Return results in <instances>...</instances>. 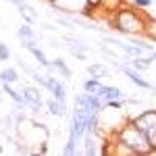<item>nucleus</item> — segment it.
Listing matches in <instances>:
<instances>
[{"label": "nucleus", "mask_w": 156, "mask_h": 156, "mask_svg": "<svg viewBox=\"0 0 156 156\" xmlns=\"http://www.w3.org/2000/svg\"><path fill=\"white\" fill-rule=\"evenodd\" d=\"M21 94H23L25 102H27V106L31 108V110H36V112H37L42 106H46L44 98H42V94H40V87H34V85H23Z\"/></svg>", "instance_id": "7ed1b4c3"}, {"label": "nucleus", "mask_w": 156, "mask_h": 156, "mask_svg": "<svg viewBox=\"0 0 156 156\" xmlns=\"http://www.w3.org/2000/svg\"><path fill=\"white\" fill-rule=\"evenodd\" d=\"M150 65H152V58H144V56H133L131 62H129V67L135 69V71H148L150 69Z\"/></svg>", "instance_id": "2eb2a0df"}, {"label": "nucleus", "mask_w": 156, "mask_h": 156, "mask_svg": "<svg viewBox=\"0 0 156 156\" xmlns=\"http://www.w3.org/2000/svg\"><path fill=\"white\" fill-rule=\"evenodd\" d=\"M146 137H148V142H150V146H152V150H156V125L146 131Z\"/></svg>", "instance_id": "aec40b11"}, {"label": "nucleus", "mask_w": 156, "mask_h": 156, "mask_svg": "<svg viewBox=\"0 0 156 156\" xmlns=\"http://www.w3.org/2000/svg\"><path fill=\"white\" fill-rule=\"evenodd\" d=\"M2 94H4V92H2V87H0V102H2Z\"/></svg>", "instance_id": "393cba45"}, {"label": "nucleus", "mask_w": 156, "mask_h": 156, "mask_svg": "<svg viewBox=\"0 0 156 156\" xmlns=\"http://www.w3.org/2000/svg\"><path fill=\"white\" fill-rule=\"evenodd\" d=\"M6 2H11V4H15L17 9H19V6H23V4H27L25 0H6Z\"/></svg>", "instance_id": "b1692460"}, {"label": "nucleus", "mask_w": 156, "mask_h": 156, "mask_svg": "<svg viewBox=\"0 0 156 156\" xmlns=\"http://www.w3.org/2000/svg\"><path fill=\"white\" fill-rule=\"evenodd\" d=\"M87 73L92 75V77H96V79H102V77H108L110 71H108L106 65H102V62H94V65H90L87 67Z\"/></svg>", "instance_id": "f8f14e48"}, {"label": "nucleus", "mask_w": 156, "mask_h": 156, "mask_svg": "<svg viewBox=\"0 0 156 156\" xmlns=\"http://www.w3.org/2000/svg\"><path fill=\"white\" fill-rule=\"evenodd\" d=\"M133 123L142 129V131H148L150 127H154L156 125V108H150V110H144V112H140L137 117H133Z\"/></svg>", "instance_id": "20e7f679"}, {"label": "nucleus", "mask_w": 156, "mask_h": 156, "mask_svg": "<svg viewBox=\"0 0 156 156\" xmlns=\"http://www.w3.org/2000/svg\"><path fill=\"white\" fill-rule=\"evenodd\" d=\"M112 133L117 135L119 142H123L127 148H131L133 152H135V156H148L150 152H152V146H150V142H148L146 133L133 123L131 117H127L125 123L121 125L117 131H112Z\"/></svg>", "instance_id": "f03ea898"}, {"label": "nucleus", "mask_w": 156, "mask_h": 156, "mask_svg": "<svg viewBox=\"0 0 156 156\" xmlns=\"http://www.w3.org/2000/svg\"><path fill=\"white\" fill-rule=\"evenodd\" d=\"M100 98H102L104 102H106V100H123V92H121L119 87H115V85H104Z\"/></svg>", "instance_id": "9b49d317"}, {"label": "nucleus", "mask_w": 156, "mask_h": 156, "mask_svg": "<svg viewBox=\"0 0 156 156\" xmlns=\"http://www.w3.org/2000/svg\"><path fill=\"white\" fill-rule=\"evenodd\" d=\"M46 108H48L50 115H54V117H67V102H60L56 98H50V100H46Z\"/></svg>", "instance_id": "6e6552de"}, {"label": "nucleus", "mask_w": 156, "mask_h": 156, "mask_svg": "<svg viewBox=\"0 0 156 156\" xmlns=\"http://www.w3.org/2000/svg\"><path fill=\"white\" fill-rule=\"evenodd\" d=\"M46 90H50L52 98H56V100H60V102H67V87H65V83H62V81H58L56 77L48 75Z\"/></svg>", "instance_id": "39448f33"}, {"label": "nucleus", "mask_w": 156, "mask_h": 156, "mask_svg": "<svg viewBox=\"0 0 156 156\" xmlns=\"http://www.w3.org/2000/svg\"><path fill=\"white\" fill-rule=\"evenodd\" d=\"M144 37H148V40H152V42H156V19L154 17H146V27H144Z\"/></svg>", "instance_id": "dca6fc26"}, {"label": "nucleus", "mask_w": 156, "mask_h": 156, "mask_svg": "<svg viewBox=\"0 0 156 156\" xmlns=\"http://www.w3.org/2000/svg\"><path fill=\"white\" fill-rule=\"evenodd\" d=\"M11 58V50L4 42H0V60H9Z\"/></svg>", "instance_id": "412c9836"}, {"label": "nucleus", "mask_w": 156, "mask_h": 156, "mask_svg": "<svg viewBox=\"0 0 156 156\" xmlns=\"http://www.w3.org/2000/svg\"><path fill=\"white\" fill-rule=\"evenodd\" d=\"M19 81V73L12 67H6L0 71V83H17Z\"/></svg>", "instance_id": "4468645a"}, {"label": "nucleus", "mask_w": 156, "mask_h": 156, "mask_svg": "<svg viewBox=\"0 0 156 156\" xmlns=\"http://www.w3.org/2000/svg\"><path fill=\"white\" fill-rule=\"evenodd\" d=\"M19 12H21V17H23V21L25 23H29V25H34L37 21V12L34 6H29V4H23V6H19Z\"/></svg>", "instance_id": "ddd939ff"}, {"label": "nucleus", "mask_w": 156, "mask_h": 156, "mask_svg": "<svg viewBox=\"0 0 156 156\" xmlns=\"http://www.w3.org/2000/svg\"><path fill=\"white\" fill-rule=\"evenodd\" d=\"M146 11H137V6H127L123 4L115 15H106L104 19L108 21V25L112 29H117L123 36H144L146 27Z\"/></svg>", "instance_id": "f257e3e1"}, {"label": "nucleus", "mask_w": 156, "mask_h": 156, "mask_svg": "<svg viewBox=\"0 0 156 156\" xmlns=\"http://www.w3.org/2000/svg\"><path fill=\"white\" fill-rule=\"evenodd\" d=\"M152 4V0H133V6H137V9H148Z\"/></svg>", "instance_id": "5701e85b"}, {"label": "nucleus", "mask_w": 156, "mask_h": 156, "mask_svg": "<svg viewBox=\"0 0 156 156\" xmlns=\"http://www.w3.org/2000/svg\"><path fill=\"white\" fill-rule=\"evenodd\" d=\"M50 69H56L65 79H69V77H71V69L65 65V60H62V58H54L52 62H50Z\"/></svg>", "instance_id": "a211bd4d"}, {"label": "nucleus", "mask_w": 156, "mask_h": 156, "mask_svg": "<svg viewBox=\"0 0 156 156\" xmlns=\"http://www.w3.org/2000/svg\"><path fill=\"white\" fill-rule=\"evenodd\" d=\"M83 90L87 92V94H96V96H100L102 90H104V83H102L100 79H96V77H92V79H85L83 81Z\"/></svg>", "instance_id": "1a4fd4ad"}, {"label": "nucleus", "mask_w": 156, "mask_h": 156, "mask_svg": "<svg viewBox=\"0 0 156 156\" xmlns=\"http://www.w3.org/2000/svg\"><path fill=\"white\" fill-rule=\"evenodd\" d=\"M121 71L125 73V75L129 77V81H131V83H135L137 87H142V90H150V92L154 90V85L150 83V81H146L144 77H142V73H140V71H135V69L127 67V65H123V67H121Z\"/></svg>", "instance_id": "423d86ee"}, {"label": "nucleus", "mask_w": 156, "mask_h": 156, "mask_svg": "<svg viewBox=\"0 0 156 156\" xmlns=\"http://www.w3.org/2000/svg\"><path fill=\"white\" fill-rule=\"evenodd\" d=\"M100 2H102V0H85V6H87V9H92V11L96 12L98 9H100Z\"/></svg>", "instance_id": "4be33fe9"}, {"label": "nucleus", "mask_w": 156, "mask_h": 156, "mask_svg": "<svg viewBox=\"0 0 156 156\" xmlns=\"http://www.w3.org/2000/svg\"><path fill=\"white\" fill-rule=\"evenodd\" d=\"M2 152H4V148H2V146H0V154H2Z\"/></svg>", "instance_id": "a878e982"}, {"label": "nucleus", "mask_w": 156, "mask_h": 156, "mask_svg": "<svg viewBox=\"0 0 156 156\" xmlns=\"http://www.w3.org/2000/svg\"><path fill=\"white\" fill-rule=\"evenodd\" d=\"M123 4H125V0H102L100 9L104 11V17H106V15H115Z\"/></svg>", "instance_id": "9d476101"}, {"label": "nucleus", "mask_w": 156, "mask_h": 156, "mask_svg": "<svg viewBox=\"0 0 156 156\" xmlns=\"http://www.w3.org/2000/svg\"><path fill=\"white\" fill-rule=\"evenodd\" d=\"M29 52H31V54H34V56H36V60L37 62H40V65H42V67H46V69H50V60L46 58V54H44V50H40L36 46V44H31V46H29Z\"/></svg>", "instance_id": "f3484780"}, {"label": "nucleus", "mask_w": 156, "mask_h": 156, "mask_svg": "<svg viewBox=\"0 0 156 156\" xmlns=\"http://www.w3.org/2000/svg\"><path fill=\"white\" fill-rule=\"evenodd\" d=\"M83 154H87V156L100 154V148H98V142H96V133L85 131V135H83Z\"/></svg>", "instance_id": "0eeeda50"}, {"label": "nucleus", "mask_w": 156, "mask_h": 156, "mask_svg": "<svg viewBox=\"0 0 156 156\" xmlns=\"http://www.w3.org/2000/svg\"><path fill=\"white\" fill-rule=\"evenodd\" d=\"M17 37H19V40H36V31L31 29L29 23H23L17 29Z\"/></svg>", "instance_id": "6ab92c4d"}]
</instances>
